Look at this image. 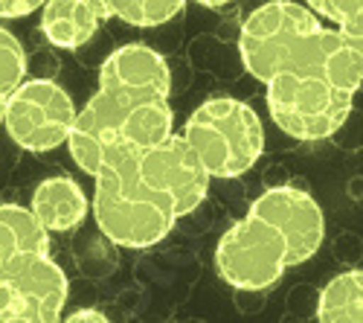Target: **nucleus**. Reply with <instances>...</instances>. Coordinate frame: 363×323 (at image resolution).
<instances>
[{"label": "nucleus", "instance_id": "8", "mask_svg": "<svg viewBox=\"0 0 363 323\" xmlns=\"http://www.w3.org/2000/svg\"><path fill=\"white\" fill-rule=\"evenodd\" d=\"M99 94L119 111L160 102L172 94V70L166 58L148 44H125L113 50L99 67Z\"/></svg>", "mask_w": 363, "mask_h": 323}, {"label": "nucleus", "instance_id": "5", "mask_svg": "<svg viewBox=\"0 0 363 323\" xmlns=\"http://www.w3.org/2000/svg\"><path fill=\"white\" fill-rule=\"evenodd\" d=\"M216 268L224 283L241 291H262L282 280L288 265V242L285 236L259 219L247 213L238 219L216 248Z\"/></svg>", "mask_w": 363, "mask_h": 323}, {"label": "nucleus", "instance_id": "4", "mask_svg": "<svg viewBox=\"0 0 363 323\" xmlns=\"http://www.w3.org/2000/svg\"><path fill=\"white\" fill-rule=\"evenodd\" d=\"M274 123L294 140H328L352 114L354 97L328 82L323 67L285 70L264 82Z\"/></svg>", "mask_w": 363, "mask_h": 323}, {"label": "nucleus", "instance_id": "18", "mask_svg": "<svg viewBox=\"0 0 363 323\" xmlns=\"http://www.w3.org/2000/svg\"><path fill=\"white\" fill-rule=\"evenodd\" d=\"M26 76V53L21 41L0 26V99H9V94Z\"/></svg>", "mask_w": 363, "mask_h": 323}, {"label": "nucleus", "instance_id": "1", "mask_svg": "<svg viewBox=\"0 0 363 323\" xmlns=\"http://www.w3.org/2000/svg\"><path fill=\"white\" fill-rule=\"evenodd\" d=\"M140 149L125 140L111 143L94 172V219L105 236L119 248H151L166 239L177 216L155 190L137 175Z\"/></svg>", "mask_w": 363, "mask_h": 323}, {"label": "nucleus", "instance_id": "23", "mask_svg": "<svg viewBox=\"0 0 363 323\" xmlns=\"http://www.w3.org/2000/svg\"><path fill=\"white\" fill-rule=\"evenodd\" d=\"M4 114H6V99H0V126H4Z\"/></svg>", "mask_w": 363, "mask_h": 323}, {"label": "nucleus", "instance_id": "14", "mask_svg": "<svg viewBox=\"0 0 363 323\" xmlns=\"http://www.w3.org/2000/svg\"><path fill=\"white\" fill-rule=\"evenodd\" d=\"M317 320L323 323H360L363 320V274L343 271L320 291Z\"/></svg>", "mask_w": 363, "mask_h": 323}, {"label": "nucleus", "instance_id": "20", "mask_svg": "<svg viewBox=\"0 0 363 323\" xmlns=\"http://www.w3.org/2000/svg\"><path fill=\"white\" fill-rule=\"evenodd\" d=\"M44 6V0H0V18H23Z\"/></svg>", "mask_w": 363, "mask_h": 323}, {"label": "nucleus", "instance_id": "11", "mask_svg": "<svg viewBox=\"0 0 363 323\" xmlns=\"http://www.w3.org/2000/svg\"><path fill=\"white\" fill-rule=\"evenodd\" d=\"M50 253V233L21 204H0V280Z\"/></svg>", "mask_w": 363, "mask_h": 323}, {"label": "nucleus", "instance_id": "21", "mask_svg": "<svg viewBox=\"0 0 363 323\" xmlns=\"http://www.w3.org/2000/svg\"><path fill=\"white\" fill-rule=\"evenodd\" d=\"M67 320H70V323H82V320L102 323V320H108V317H105V312H99V309H79V312L67 314Z\"/></svg>", "mask_w": 363, "mask_h": 323}, {"label": "nucleus", "instance_id": "13", "mask_svg": "<svg viewBox=\"0 0 363 323\" xmlns=\"http://www.w3.org/2000/svg\"><path fill=\"white\" fill-rule=\"evenodd\" d=\"M102 18L87 6V0H44L41 29L52 47L79 50L96 35Z\"/></svg>", "mask_w": 363, "mask_h": 323}, {"label": "nucleus", "instance_id": "6", "mask_svg": "<svg viewBox=\"0 0 363 323\" xmlns=\"http://www.w3.org/2000/svg\"><path fill=\"white\" fill-rule=\"evenodd\" d=\"M76 105L62 84L50 79H23L6 99L4 126L9 140L29 152H50L70 134Z\"/></svg>", "mask_w": 363, "mask_h": 323}, {"label": "nucleus", "instance_id": "15", "mask_svg": "<svg viewBox=\"0 0 363 323\" xmlns=\"http://www.w3.org/2000/svg\"><path fill=\"white\" fill-rule=\"evenodd\" d=\"M172 131H174L172 105L169 99H160V102H145V105L131 108L123 120L119 137L137 146V149H148V146H157L160 140H166Z\"/></svg>", "mask_w": 363, "mask_h": 323}, {"label": "nucleus", "instance_id": "7", "mask_svg": "<svg viewBox=\"0 0 363 323\" xmlns=\"http://www.w3.org/2000/svg\"><path fill=\"white\" fill-rule=\"evenodd\" d=\"M137 175L148 190H155L163 201H169L177 219L201 207V201L209 192V181H213L184 134L174 131L157 146L140 149Z\"/></svg>", "mask_w": 363, "mask_h": 323}, {"label": "nucleus", "instance_id": "12", "mask_svg": "<svg viewBox=\"0 0 363 323\" xmlns=\"http://www.w3.org/2000/svg\"><path fill=\"white\" fill-rule=\"evenodd\" d=\"M33 216L41 221L47 233H67L79 227L90 210L87 195L67 175H52L44 178L33 192Z\"/></svg>", "mask_w": 363, "mask_h": 323}, {"label": "nucleus", "instance_id": "16", "mask_svg": "<svg viewBox=\"0 0 363 323\" xmlns=\"http://www.w3.org/2000/svg\"><path fill=\"white\" fill-rule=\"evenodd\" d=\"M186 0H87V6L94 9L102 21L119 18L131 26H160L169 23Z\"/></svg>", "mask_w": 363, "mask_h": 323}, {"label": "nucleus", "instance_id": "19", "mask_svg": "<svg viewBox=\"0 0 363 323\" xmlns=\"http://www.w3.org/2000/svg\"><path fill=\"white\" fill-rule=\"evenodd\" d=\"M317 18L331 21L349 35L363 38V0H306Z\"/></svg>", "mask_w": 363, "mask_h": 323}, {"label": "nucleus", "instance_id": "10", "mask_svg": "<svg viewBox=\"0 0 363 323\" xmlns=\"http://www.w3.org/2000/svg\"><path fill=\"white\" fill-rule=\"evenodd\" d=\"M123 120H125V111H119L105 94H94L87 99V105L82 111H76L73 116V126L67 134V146H70V155L73 160L87 172L94 175L102 163V155L111 143L123 140L119 131H123Z\"/></svg>", "mask_w": 363, "mask_h": 323}, {"label": "nucleus", "instance_id": "9", "mask_svg": "<svg viewBox=\"0 0 363 323\" xmlns=\"http://www.w3.org/2000/svg\"><path fill=\"white\" fill-rule=\"evenodd\" d=\"M250 213H256L267 224H274L285 236L288 265H299V262L311 259L323 245V233H325L323 210H320V204L299 187L279 184V187L264 190L253 201Z\"/></svg>", "mask_w": 363, "mask_h": 323}, {"label": "nucleus", "instance_id": "2", "mask_svg": "<svg viewBox=\"0 0 363 323\" xmlns=\"http://www.w3.org/2000/svg\"><path fill=\"white\" fill-rule=\"evenodd\" d=\"M335 26L320 23V18L294 0H270L253 9L238 33L241 62L259 82L285 70L323 67Z\"/></svg>", "mask_w": 363, "mask_h": 323}, {"label": "nucleus", "instance_id": "22", "mask_svg": "<svg viewBox=\"0 0 363 323\" xmlns=\"http://www.w3.org/2000/svg\"><path fill=\"white\" fill-rule=\"evenodd\" d=\"M195 4H201V6H206V9H218V6H227L230 0H195Z\"/></svg>", "mask_w": 363, "mask_h": 323}, {"label": "nucleus", "instance_id": "3", "mask_svg": "<svg viewBox=\"0 0 363 323\" xmlns=\"http://www.w3.org/2000/svg\"><path fill=\"white\" fill-rule=\"evenodd\" d=\"M184 140L195 149L209 178H238L264 152L259 114L241 99L213 97L192 111Z\"/></svg>", "mask_w": 363, "mask_h": 323}, {"label": "nucleus", "instance_id": "17", "mask_svg": "<svg viewBox=\"0 0 363 323\" xmlns=\"http://www.w3.org/2000/svg\"><path fill=\"white\" fill-rule=\"evenodd\" d=\"M0 323H44L33 295L15 280H0Z\"/></svg>", "mask_w": 363, "mask_h": 323}]
</instances>
